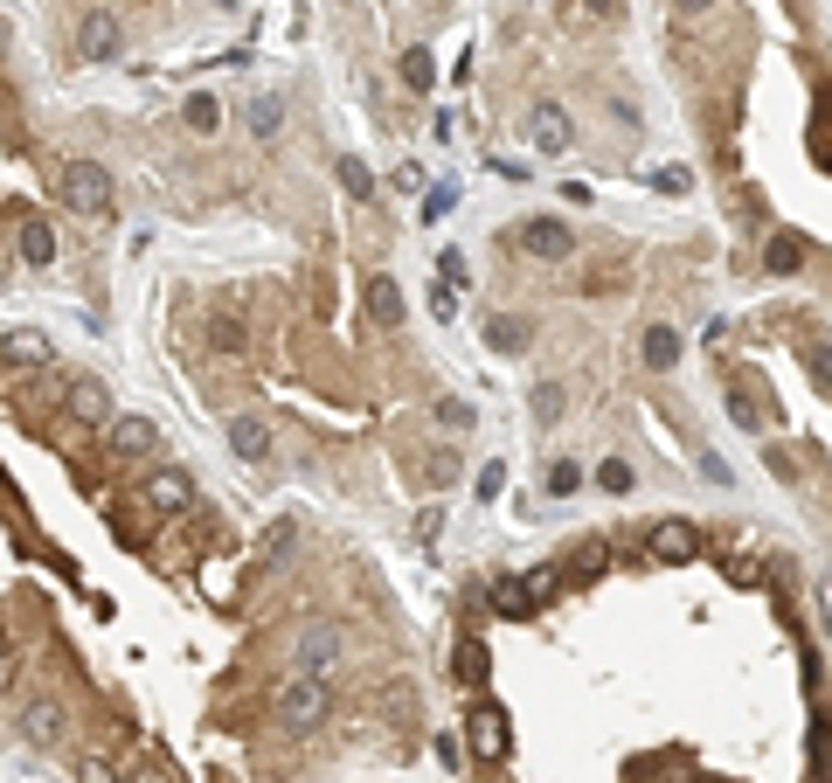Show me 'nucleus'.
Segmentation results:
<instances>
[{
	"label": "nucleus",
	"instance_id": "nucleus-1",
	"mask_svg": "<svg viewBox=\"0 0 832 783\" xmlns=\"http://www.w3.org/2000/svg\"><path fill=\"white\" fill-rule=\"evenodd\" d=\"M326 708H333V693H326V680L320 672H292V680L278 687V700H271V714H278V728H320L326 721Z\"/></svg>",
	"mask_w": 832,
	"mask_h": 783
},
{
	"label": "nucleus",
	"instance_id": "nucleus-2",
	"mask_svg": "<svg viewBox=\"0 0 832 783\" xmlns=\"http://www.w3.org/2000/svg\"><path fill=\"white\" fill-rule=\"evenodd\" d=\"M56 195H63V208H76V216H112V174L97 160H63Z\"/></svg>",
	"mask_w": 832,
	"mask_h": 783
},
{
	"label": "nucleus",
	"instance_id": "nucleus-3",
	"mask_svg": "<svg viewBox=\"0 0 832 783\" xmlns=\"http://www.w3.org/2000/svg\"><path fill=\"white\" fill-rule=\"evenodd\" d=\"M555 589H562L555 568H541V576H500V583H492V610H500V617H528L534 604H549Z\"/></svg>",
	"mask_w": 832,
	"mask_h": 783
},
{
	"label": "nucleus",
	"instance_id": "nucleus-4",
	"mask_svg": "<svg viewBox=\"0 0 832 783\" xmlns=\"http://www.w3.org/2000/svg\"><path fill=\"white\" fill-rule=\"evenodd\" d=\"M341 659H347V631L341 624H305V638H299V672H341Z\"/></svg>",
	"mask_w": 832,
	"mask_h": 783
},
{
	"label": "nucleus",
	"instance_id": "nucleus-5",
	"mask_svg": "<svg viewBox=\"0 0 832 783\" xmlns=\"http://www.w3.org/2000/svg\"><path fill=\"white\" fill-rule=\"evenodd\" d=\"M520 250L541 257V264H562V257H576V229L555 216H534V222H520Z\"/></svg>",
	"mask_w": 832,
	"mask_h": 783
},
{
	"label": "nucleus",
	"instance_id": "nucleus-6",
	"mask_svg": "<svg viewBox=\"0 0 832 783\" xmlns=\"http://www.w3.org/2000/svg\"><path fill=\"white\" fill-rule=\"evenodd\" d=\"M76 49H84V63H112L118 49H125V21L112 8H91L84 29H76Z\"/></svg>",
	"mask_w": 832,
	"mask_h": 783
},
{
	"label": "nucleus",
	"instance_id": "nucleus-7",
	"mask_svg": "<svg viewBox=\"0 0 832 783\" xmlns=\"http://www.w3.org/2000/svg\"><path fill=\"white\" fill-rule=\"evenodd\" d=\"M645 555H653V562H694L700 555V528H694V520H653Z\"/></svg>",
	"mask_w": 832,
	"mask_h": 783
},
{
	"label": "nucleus",
	"instance_id": "nucleus-8",
	"mask_svg": "<svg viewBox=\"0 0 832 783\" xmlns=\"http://www.w3.org/2000/svg\"><path fill=\"white\" fill-rule=\"evenodd\" d=\"M465 735H472V755L479 763H507V749H513V735H507V714L492 708H472V721H465Z\"/></svg>",
	"mask_w": 832,
	"mask_h": 783
},
{
	"label": "nucleus",
	"instance_id": "nucleus-9",
	"mask_svg": "<svg viewBox=\"0 0 832 783\" xmlns=\"http://www.w3.org/2000/svg\"><path fill=\"white\" fill-rule=\"evenodd\" d=\"M361 305H368V320H375V326H403V312H409L403 284L388 278V271H375L368 284H361Z\"/></svg>",
	"mask_w": 832,
	"mask_h": 783
},
{
	"label": "nucleus",
	"instance_id": "nucleus-10",
	"mask_svg": "<svg viewBox=\"0 0 832 783\" xmlns=\"http://www.w3.org/2000/svg\"><path fill=\"white\" fill-rule=\"evenodd\" d=\"M528 139H534V153H569L576 125H569L562 104H534V112H528Z\"/></svg>",
	"mask_w": 832,
	"mask_h": 783
},
{
	"label": "nucleus",
	"instance_id": "nucleus-11",
	"mask_svg": "<svg viewBox=\"0 0 832 783\" xmlns=\"http://www.w3.org/2000/svg\"><path fill=\"white\" fill-rule=\"evenodd\" d=\"M146 507H153V513H180V507H195V479H188V472H174V464L146 472Z\"/></svg>",
	"mask_w": 832,
	"mask_h": 783
},
{
	"label": "nucleus",
	"instance_id": "nucleus-12",
	"mask_svg": "<svg viewBox=\"0 0 832 783\" xmlns=\"http://www.w3.org/2000/svg\"><path fill=\"white\" fill-rule=\"evenodd\" d=\"M104 443H112L118 458H139V451H153V443H160V430H153V416H112Z\"/></svg>",
	"mask_w": 832,
	"mask_h": 783
},
{
	"label": "nucleus",
	"instance_id": "nucleus-13",
	"mask_svg": "<svg viewBox=\"0 0 832 783\" xmlns=\"http://www.w3.org/2000/svg\"><path fill=\"white\" fill-rule=\"evenodd\" d=\"M229 451L250 458V464H264L271 458V424H264V416H229Z\"/></svg>",
	"mask_w": 832,
	"mask_h": 783
},
{
	"label": "nucleus",
	"instance_id": "nucleus-14",
	"mask_svg": "<svg viewBox=\"0 0 832 783\" xmlns=\"http://www.w3.org/2000/svg\"><path fill=\"white\" fill-rule=\"evenodd\" d=\"M292 541H299V520H271V528L257 534V547H250V576H264V568H278Z\"/></svg>",
	"mask_w": 832,
	"mask_h": 783
},
{
	"label": "nucleus",
	"instance_id": "nucleus-15",
	"mask_svg": "<svg viewBox=\"0 0 832 783\" xmlns=\"http://www.w3.org/2000/svg\"><path fill=\"white\" fill-rule=\"evenodd\" d=\"M14 721H21V735H29V742H56V735H63V708H56L49 693H35Z\"/></svg>",
	"mask_w": 832,
	"mask_h": 783
},
{
	"label": "nucleus",
	"instance_id": "nucleus-16",
	"mask_svg": "<svg viewBox=\"0 0 832 783\" xmlns=\"http://www.w3.org/2000/svg\"><path fill=\"white\" fill-rule=\"evenodd\" d=\"M14 250L29 257V264H49V257H56V237H49L42 216H14Z\"/></svg>",
	"mask_w": 832,
	"mask_h": 783
},
{
	"label": "nucleus",
	"instance_id": "nucleus-17",
	"mask_svg": "<svg viewBox=\"0 0 832 783\" xmlns=\"http://www.w3.org/2000/svg\"><path fill=\"white\" fill-rule=\"evenodd\" d=\"M486 347H492V354H520V347H528V320L492 312V320H486Z\"/></svg>",
	"mask_w": 832,
	"mask_h": 783
},
{
	"label": "nucleus",
	"instance_id": "nucleus-18",
	"mask_svg": "<svg viewBox=\"0 0 832 783\" xmlns=\"http://www.w3.org/2000/svg\"><path fill=\"white\" fill-rule=\"evenodd\" d=\"M250 133H257V139H278V133H284V97H278V91H257V97H250Z\"/></svg>",
	"mask_w": 832,
	"mask_h": 783
},
{
	"label": "nucleus",
	"instance_id": "nucleus-19",
	"mask_svg": "<svg viewBox=\"0 0 832 783\" xmlns=\"http://www.w3.org/2000/svg\"><path fill=\"white\" fill-rule=\"evenodd\" d=\"M0 354H8V368H35V361H49V341H42L35 326H14V333H8V347H0Z\"/></svg>",
	"mask_w": 832,
	"mask_h": 783
},
{
	"label": "nucleus",
	"instance_id": "nucleus-20",
	"mask_svg": "<svg viewBox=\"0 0 832 783\" xmlns=\"http://www.w3.org/2000/svg\"><path fill=\"white\" fill-rule=\"evenodd\" d=\"M798 264H804V243L791 237V229H784V237H770V250H763V271H770V278H791Z\"/></svg>",
	"mask_w": 832,
	"mask_h": 783
},
{
	"label": "nucleus",
	"instance_id": "nucleus-21",
	"mask_svg": "<svg viewBox=\"0 0 832 783\" xmlns=\"http://www.w3.org/2000/svg\"><path fill=\"white\" fill-rule=\"evenodd\" d=\"M673 361H680V333L653 326V333H645V368H673Z\"/></svg>",
	"mask_w": 832,
	"mask_h": 783
},
{
	"label": "nucleus",
	"instance_id": "nucleus-22",
	"mask_svg": "<svg viewBox=\"0 0 832 783\" xmlns=\"http://www.w3.org/2000/svg\"><path fill=\"white\" fill-rule=\"evenodd\" d=\"M798 354H804V368H812V382L832 396V341H819V333H812V341H798Z\"/></svg>",
	"mask_w": 832,
	"mask_h": 783
},
{
	"label": "nucleus",
	"instance_id": "nucleus-23",
	"mask_svg": "<svg viewBox=\"0 0 832 783\" xmlns=\"http://www.w3.org/2000/svg\"><path fill=\"white\" fill-rule=\"evenodd\" d=\"M180 118H188L195 133H216V125H222V97H216V91H195V97H188V112H180Z\"/></svg>",
	"mask_w": 832,
	"mask_h": 783
},
{
	"label": "nucleus",
	"instance_id": "nucleus-24",
	"mask_svg": "<svg viewBox=\"0 0 832 783\" xmlns=\"http://www.w3.org/2000/svg\"><path fill=\"white\" fill-rule=\"evenodd\" d=\"M70 416H84V424H104V388H97V382H76V388H70Z\"/></svg>",
	"mask_w": 832,
	"mask_h": 783
},
{
	"label": "nucleus",
	"instance_id": "nucleus-25",
	"mask_svg": "<svg viewBox=\"0 0 832 783\" xmlns=\"http://www.w3.org/2000/svg\"><path fill=\"white\" fill-rule=\"evenodd\" d=\"M333 174H341V188H347L354 201H368V195H375V167H361V160H354V153H347V160H341V167H333Z\"/></svg>",
	"mask_w": 832,
	"mask_h": 783
},
{
	"label": "nucleus",
	"instance_id": "nucleus-26",
	"mask_svg": "<svg viewBox=\"0 0 832 783\" xmlns=\"http://www.w3.org/2000/svg\"><path fill=\"white\" fill-rule=\"evenodd\" d=\"M562 409H569V388L562 382H541L534 388V416H541V424H562Z\"/></svg>",
	"mask_w": 832,
	"mask_h": 783
},
{
	"label": "nucleus",
	"instance_id": "nucleus-27",
	"mask_svg": "<svg viewBox=\"0 0 832 783\" xmlns=\"http://www.w3.org/2000/svg\"><path fill=\"white\" fill-rule=\"evenodd\" d=\"M812 776H819V783L832 776V721H825V714L812 721Z\"/></svg>",
	"mask_w": 832,
	"mask_h": 783
},
{
	"label": "nucleus",
	"instance_id": "nucleus-28",
	"mask_svg": "<svg viewBox=\"0 0 832 783\" xmlns=\"http://www.w3.org/2000/svg\"><path fill=\"white\" fill-rule=\"evenodd\" d=\"M458 680H465V687L486 680V645H479V638H465V645H458Z\"/></svg>",
	"mask_w": 832,
	"mask_h": 783
},
{
	"label": "nucleus",
	"instance_id": "nucleus-29",
	"mask_svg": "<svg viewBox=\"0 0 832 783\" xmlns=\"http://www.w3.org/2000/svg\"><path fill=\"white\" fill-rule=\"evenodd\" d=\"M76 776L84 783H125V770H112L104 755H76Z\"/></svg>",
	"mask_w": 832,
	"mask_h": 783
},
{
	"label": "nucleus",
	"instance_id": "nucleus-30",
	"mask_svg": "<svg viewBox=\"0 0 832 783\" xmlns=\"http://www.w3.org/2000/svg\"><path fill=\"white\" fill-rule=\"evenodd\" d=\"M403 76H409L416 91H430V84H437V70H430V56H424V49H409V56H403Z\"/></svg>",
	"mask_w": 832,
	"mask_h": 783
},
{
	"label": "nucleus",
	"instance_id": "nucleus-31",
	"mask_svg": "<svg viewBox=\"0 0 832 783\" xmlns=\"http://www.w3.org/2000/svg\"><path fill=\"white\" fill-rule=\"evenodd\" d=\"M437 424H445V430H472V403L445 396V403H437Z\"/></svg>",
	"mask_w": 832,
	"mask_h": 783
},
{
	"label": "nucleus",
	"instance_id": "nucleus-32",
	"mask_svg": "<svg viewBox=\"0 0 832 783\" xmlns=\"http://www.w3.org/2000/svg\"><path fill=\"white\" fill-rule=\"evenodd\" d=\"M728 416H736V424H742V430H757V424H763V409H757V403H749V388H736V396H728Z\"/></svg>",
	"mask_w": 832,
	"mask_h": 783
},
{
	"label": "nucleus",
	"instance_id": "nucleus-33",
	"mask_svg": "<svg viewBox=\"0 0 832 783\" xmlns=\"http://www.w3.org/2000/svg\"><path fill=\"white\" fill-rule=\"evenodd\" d=\"M653 188H659V195H687L694 180H687V167H659V174H653Z\"/></svg>",
	"mask_w": 832,
	"mask_h": 783
},
{
	"label": "nucleus",
	"instance_id": "nucleus-34",
	"mask_svg": "<svg viewBox=\"0 0 832 783\" xmlns=\"http://www.w3.org/2000/svg\"><path fill=\"white\" fill-rule=\"evenodd\" d=\"M596 479H604V492H632V464H624V458H611Z\"/></svg>",
	"mask_w": 832,
	"mask_h": 783
},
{
	"label": "nucleus",
	"instance_id": "nucleus-35",
	"mask_svg": "<svg viewBox=\"0 0 832 783\" xmlns=\"http://www.w3.org/2000/svg\"><path fill=\"white\" fill-rule=\"evenodd\" d=\"M500 486H507V464H486L479 472V500H500Z\"/></svg>",
	"mask_w": 832,
	"mask_h": 783
},
{
	"label": "nucleus",
	"instance_id": "nucleus-36",
	"mask_svg": "<svg viewBox=\"0 0 832 783\" xmlns=\"http://www.w3.org/2000/svg\"><path fill=\"white\" fill-rule=\"evenodd\" d=\"M437 271H445V284L458 292V284H465V257H458V250H445V257H437Z\"/></svg>",
	"mask_w": 832,
	"mask_h": 783
},
{
	"label": "nucleus",
	"instance_id": "nucleus-37",
	"mask_svg": "<svg viewBox=\"0 0 832 783\" xmlns=\"http://www.w3.org/2000/svg\"><path fill=\"white\" fill-rule=\"evenodd\" d=\"M576 479H583V472H576V464H569V458H562V464H555V472H549V492H576Z\"/></svg>",
	"mask_w": 832,
	"mask_h": 783
},
{
	"label": "nucleus",
	"instance_id": "nucleus-38",
	"mask_svg": "<svg viewBox=\"0 0 832 783\" xmlns=\"http://www.w3.org/2000/svg\"><path fill=\"white\" fill-rule=\"evenodd\" d=\"M430 312H437V320H451V312H458V292H451V284H437V292H430Z\"/></svg>",
	"mask_w": 832,
	"mask_h": 783
},
{
	"label": "nucleus",
	"instance_id": "nucleus-39",
	"mask_svg": "<svg viewBox=\"0 0 832 783\" xmlns=\"http://www.w3.org/2000/svg\"><path fill=\"white\" fill-rule=\"evenodd\" d=\"M819 610H825V617H819V631H825V638H832V576H825V583H819Z\"/></svg>",
	"mask_w": 832,
	"mask_h": 783
},
{
	"label": "nucleus",
	"instance_id": "nucleus-40",
	"mask_svg": "<svg viewBox=\"0 0 832 783\" xmlns=\"http://www.w3.org/2000/svg\"><path fill=\"white\" fill-rule=\"evenodd\" d=\"M125 783H167V770H153V763H133V770H125Z\"/></svg>",
	"mask_w": 832,
	"mask_h": 783
},
{
	"label": "nucleus",
	"instance_id": "nucleus-41",
	"mask_svg": "<svg viewBox=\"0 0 832 783\" xmlns=\"http://www.w3.org/2000/svg\"><path fill=\"white\" fill-rule=\"evenodd\" d=\"M590 14H617V8H611V0H590Z\"/></svg>",
	"mask_w": 832,
	"mask_h": 783
},
{
	"label": "nucleus",
	"instance_id": "nucleus-42",
	"mask_svg": "<svg viewBox=\"0 0 832 783\" xmlns=\"http://www.w3.org/2000/svg\"><path fill=\"white\" fill-rule=\"evenodd\" d=\"M700 783H721V776H700Z\"/></svg>",
	"mask_w": 832,
	"mask_h": 783
},
{
	"label": "nucleus",
	"instance_id": "nucleus-43",
	"mask_svg": "<svg viewBox=\"0 0 832 783\" xmlns=\"http://www.w3.org/2000/svg\"><path fill=\"white\" fill-rule=\"evenodd\" d=\"M687 8H700V0H687Z\"/></svg>",
	"mask_w": 832,
	"mask_h": 783
}]
</instances>
